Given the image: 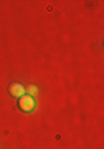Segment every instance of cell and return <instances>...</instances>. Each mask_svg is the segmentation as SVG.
<instances>
[{
	"instance_id": "6da1fadb",
	"label": "cell",
	"mask_w": 104,
	"mask_h": 149,
	"mask_svg": "<svg viewBox=\"0 0 104 149\" xmlns=\"http://www.w3.org/2000/svg\"><path fill=\"white\" fill-rule=\"evenodd\" d=\"M18 106L23 113H31L35 111V106H37V103H35V98L30 95H23L21 98H18Z\"/></svg>"
},
{
	"instance_id": "3957f363",
	"label": "cell",
	"mask_w": 104,
	"mask_h": 149,
	"mask_svg": "<svg viewBox=\"0 0 104 149\" xmlns=\"http://www.w3.org/2000/svg\"><path fill=\"white\" fill-rule=\"evenodd\" d=\"M25 91H26V95H30V96H35L38 93V88L35 85H30V86H26L25 88Z\"/></svg>"
},
{
	"instance_id": "7a4b0ae2",
	"label": "cell",
	"mask_w": 104,
	"mask_h": 149,
	"mask_svg": "<svg viewBox=\"0 0 104 149\" xmlns=\"http://www.w3.org/2000/svg\"><path fill=\"white\" fill-rule=\"evenodd\" d=\"M10 95L15 96V98H21L23 95H26L25 86L20 85V83H13V85H10Z\"/></svg>"
}]
</instances>
